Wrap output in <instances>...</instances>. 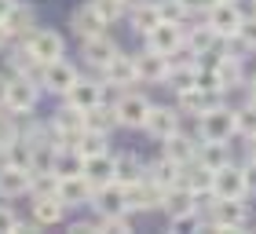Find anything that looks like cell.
<instances>
[{"label": "cell", "mask_w": 256, "mask_h": 234, "mask_svg": "<svg viewBox=\"0 0 256 234\" xmlns=\"http://www.w3.org/2000/svg\"><path fill=\"white\" fill-rule=\"evenodd\" d=\"M37 99H40V84H33V77H8V92H4V110H11L15 117L37 110Z\"/></svg>", "instance_id": "obj_1"}, {"label": "cell", "mask_w": 256, "mask_h": 234, "mask_svg": "<svg viewBox=\"0 0 256 234\" xmlns=\"http://www.w3.org/2000/svg\"><path fill=\"white\" fill-rule=\"evenodd\" d=\"M249 224V208L242 198H216V205L208 208V227L212 230H242Z\"/></svg>", "instance_id": "obj_2"}, {"label": "cell", "mask_w": 256, "mask_h": 234, "mask_svg": "<svg viewBox=\"0 0 256 234\" xmlns=\"http://www.w3.org/2000/svg\"><path fill=\"white\" fill-rule=\"evenodd\" d=\"M77 77H80V74H77V66H74V62H66V58H52V62H44L40 77H37V84H40V92L66 96L70 84H74Z\"/></svg>", "instance_id": "obj_3"}, {"label": "cell", "mask_w": 256, "mask_h": 234, "mask_svg": "<svg viewBox=\"0 0 256 234\" xmlns=\"http://www.w3.org/2000/svg\"><path fill=\"white\" fill-rule=\"evenodd\" d=\"M114 114H118V124H124V128H143L146 114H150V99L124 88L121 96L114 99Z\"/></svg>", "instance_id": "obj_4"}, {"label": "cell", "mask_w": 256, "mask_h": 234, "mask_svg": "<svg viewBox=\"0 0 256 234\" xmlns=\"http://www.w3.org/2000/svg\"><path fill=\"white\" fill-rule=\"evenodd\" d=\"M198 121H202V139L227 143V139L234 136V110H227L224 102H220V106H212L208 114H202Z\"/></svg>", "instance_id": "obj_5"}, {"label": "cell", "mask_w": 256, "mask_h": 234, "mask_svg": "<svg viewBox=\"0 0 256 234\" xmlns=\"http://www.w3.org/2000/svg\"><path fill=\"white\" fill-rule=\"evenodd\" d=\"M205 15H208V26H212L216 37H230V33H238L242 18H246V15H242V8H238V0H216Z\"/></svg>", "instance_id": "obj_6"}, {"label": "cell", "mask_w": 256, "mask_h": 234, "mask_svg": "<svg viewBox=\"0 0 256 234\" xmlns=\"http://www.w3.org/2000/svg\"><path fill=\"white\" fill-rule=\"evenodd\" d=\"M92 194H96V186L84 180V172H80V176H62L59 186H55V198H59L66 208H84V205H92Z\"/></svg>", "instance_id": "obj_7"}, {"label": "cell", "mask_w": 256, "mask_h": 234, "mask_svg": "<svg viewBox=\"0 0 256 234\" xmlns=\"http://www.w3.org/2000/svg\"><path fill=\"white\" fill-rule=\"evenodd\" d=\"M161 190H165V186L150 183L146 176H143L139 183L124 186V205H128V212H150V208H158V205H161Z\"/></svg>", "instance_id": "obj_8"}, {"label": "cell", "mask_w": 256, "mask_h": 234, "mask_svg": "<svg viewBox=\"0 0 256 234\" xmlns=\"http://www.w3.org/2000/svg\"><path fill=\"white\" fill-rule=\"evenodd\" d=\"M26 48L37 55L40 62H52V58L66 55V40H62V33H55V30H33L26 37Z\"/></svg>", "instance_id": "obj_9"}, {"label": "cell", "mask_w": 256, "mask_h": 234, "mask_svg": "<svg viewBox=\"0 0 256 234\" xmlns=\"http://www.w3.org/2000/svg\"><path fill=\"white\" fill-rule=\"evenodd\" d=\"M143 37H146V48L150 52L168 55V52H176L180 44H183V26H180V22H158V26L146 30Z\"/></svg>", "instance_id": "obj_10"}, {"label": "cell", "mask_w": 256, "mask_h": 234, "mask_svg": "<svg viewBox=\"0 0 256 234\" xmlns=\"http://www.w3.org/2000/svg\"><path fill=\"white\" fill-rule=\"evenodd\" d=\"M92 208H96L99 216H121V212H128L124 186L121 183H102V186H96V194H92Z\"/></svg>", "instance_id": "obj_11"}, {"label": "cell", "mask_w": 256, "mask_h": 234, "mask_svg": "<svg viewBox=\"0 0 256 234\" xmlns=\"http://www.w3.org/2000/svg\"><path fill=\"white\" fill-rule=\"evenodd\" d=\"M136 58V77L139 80H150V84H165V77H168V55H161V52H139L132 55Z\"/></svg>", "instance_id": "obj_12"}, {"label": "cell", "mask_w": 256, "mask_h": 234, "mask_svg": "<svg viewBox=\"0 0 256 234\" xmlns=\"http://www.w3.org/2000/svg\"><path fill=\"white\" fill-rule=\"evenodd\" d=\"M143 128H146V136H154L161 143V139H168L172 132H180V110H172V106H150Z\"/></svg>", "instance_id": "obj_13"}, {"label": "cell", "mask_w": 256, "mask_h": 234, "mask_svg": "<svg viewBox=\"0 0 256 234\" xmlns=\"http://www.w3.org/2000/svg\"><path fill=\"white\" fill-rule=\"evenodd\" d=\"M30 180H33L30 168L4 161V165H0V198H22V194H30Z\"/></svg>", "instance_id": "obj_14"}, {"label": "cell", "mask_w": 256, "mask_h": 234, "mask_svg": "<svg viewBox=\"0 0 256 234\" xmlns=\"http://www.w3.org/2000/svg\"><path fill=\"white\" fill-rule=\"evenodd\" d=\"M220 102H224V92H212V88H190V92H180V110H183V114H194V117L208 114L212 106H220Z\"/></svg>", "instance_id": "obj_15"}, {"label": "cell", "mask_w": 256, "mask_h": 234, "mask_svg": "<svg viewBox=\"0 0 256 234\" xmlns=\"http://www.w3.org/2000/svg\"><path fill=\"white\" fill-rule=\"evenodd\" d=\"M102 77H106V84H114V88L139 84V77H136V58L124 55V52H118L106 66H102Z\"/></svg>", "instance_id": "obj_16"}, {"label": "cell", "mask_w": 256, "mask_h": 234, "mask_svg": "<svg viewBox=\"0 0 256 234\" xmlns=\"http://www.w3.org/2000/svg\"><path fill=\"white\" fill-rule=\"evenodd\" d=\"M66 102H70V106H77L80 114L92 110V106H99V102H102V84H99V80L77 77L74 84H70V92H66Z\"/></svg>", "instance_id": "obj_17"}, {"label": "cell", "mask_w": 256, "mask_h": 234, "mask_svg": "<svg viewBox=\"0 0 256 234\" xmlns=\"http://www.w3.org/2000/svg\"><path fill=\"white\" fill-rule=\"evenodd\" d=\"M212 190L216 198H246V176H242V168L234 165H224V168H216L212 172Z\"/></svg>", "instance_id": "obj_18"}, {"label": "cell", "mask_w": 256, "mask_h": 234, "mask_svg": "<svg viewBox=\"0 0 256 234\" xmlns=\"http://www.w3.org/2000/svg\"><path fill=\"white\" fill-rule=\"evenodd\" d=\"M62 216H66V205L55 194H33V224L37 227H55L62 224Z\"/></svg>", "instance_id": "obj_19"}, {"label": "cell", "mask_w": 256, "mask_h": 234, "mask_svg": "<svg viewBox=\"0 0 256 234\" xmlns=\"http://www.w3.org/2000/svg\"><path fill=\"white\" fill-rule=\"evenodd\" d=\"M118 52H121V48H118V40L106 37V33H99V37H88V40H84V48H80L84 62H88V66H96V70H102Z\"/></svg>", "instance_id": "obj_20"}, {"label": "cell", "mask_w": 256, "mask_h": 234, "mask_svg": "<svg viewBox=\"0 0 256 234\" xmlns=\"http://www.w3.org/2000/svg\"><path fill=\"white\" fill-rule=\"evenodd\" d=\"M4 26L11 33V40H15V37L26 40L30 33H33V26H37V11H33L30 4H22V0H15V8L4 15Z\"/></svg>", "instance_id": "obj_21"}, {"label": "cell", "mask_w": 256, "mask_h": 234, "mask_svg": "<svg viewBox=\"0 0 256 234\" xmlns=\"http://www.w3.org/2000/svg\"><path fill=\"white\" fill-rule=\"evenodd\" d=\"M70 26H74V33H77L80 40H88V37H99V33H106V18H102L92 4H84V8H77V11H74Z\"/></svg>", "instance_id": "obj_22"}, {"label": "cell", "mask_w": 256, "mask_h": 234, "mask_svg": "<svg viewBox=\"0 0 256 234\" xmlns=\"http://www.w3.org/2000/svg\"><path fill=\"white\" fill-rule=\"evenodd\" d=\"M52 128L55 132H62V136H70V143H77V136L84 132V114H80L77 106H59L55 110V117H52Z\"/></svg>", "instance_id": "obj_23"}, {"label": "cell", "mask_w": 256, "mask_h": 234, "mask_svg": "<svg viewBox=\"0 0 256 234\" xmlns=\"http://www.w3.org/2000/svg\"><path fill=\"white\" fill-rule=\"evenodd\" d=\"M158 208H165L168 216L190 212V208H194V194H190L183 183H172V186H165V190H161V205H158Z\"/></svg>", "instance_id": "obj_24"}, {"label": "cell", "mask_w": 256, "mask_h": 234, "mask_svg": "<svg viewBox=\"0 0 256 234\" xmlns=\"http://www.w3.org/2000/svg\"><path fill=\"white\" fill-rule=\"evenodd\" d=\"M84 128L88 132H99V136H110L118 128V114H114V102H99V106L84 110Z\"/></svg>", "instance_id": "obj_25"}, {"label": "cell", "mask_w": 256, "mask_h": 234, "mask_svg": "<svg viewBox=\"0 0 256 234\" xmlns=\"http://www.w3.org/2000/svg\"><path fill=\"white\" fill-rule=\"evenodd\" d=\"M161 150H165L168 161H176V165H187V161L198 154V143H194L190 136H183V132H172L168 139H161Z\"/></svg>", "instance_id": "obj_26"}, {"label": "cell", "mask_w": 256, "mask_h": 234, "mask_svg": "<svg viewBox=\"0 0 256 234\" xmlns=\"http://www.w3.org/2000/svg\"><path fill=\"white\" fill-rule=\"evenodd\" d=\"M124 15H128V26H132V30L139 33V37H143L146 30H154L158 22H161V15H158V0H143V4L128 8Z\"/></svg>", "instance_id": "obj_27"}, {"label": "cell", "mask_w": 256, "mask_h": 234, "mask_svg": "<svg viewBox=\"0 0 256 234\" xmlns=\"http://www.w3.org/2000/svg\"><path fill=\"white\" fill-rule=\"evenodd\" d=\"M146 176V165L139 161L136 154H121V158H114V183H121V186H132L139 183Z\"/></svg>", "instance_id": "obj_28"}, {"label": "cell", "mask_w": 256, "mask_h": 234, "mask_svg": "<svg viewBox=\"0 0 256 234\" xmlns=\"http://www.w3.org/2000/svg\"><path fill=\"white\" fill-rule=\"evenodd\" d=\"M84 180L92 186H102V183H114V154H96V158H84Z\"/></svg>", "instance_id": "obj_29"}, {"label": "cell", "mask_w": 256, "mask_h": 234, "mask_svg": "<svg viewBox=\"0 0 256 234\" xmlns=\"http://www.w3.org/2000/svg\"><path fill=\"white\" fill-rule=\"evenodd\" d=\"M194 158L202 161L208 172H216V168L230 165V150H227V143H212V139H202V143H198V154H194Z\"/></svg>", "instance_id": "obj_30"}, {"label": "cell", "mask_w": 256, "mask_h": 234, "mask_svg": "<svg viewBox=\"0 0 256 234\" xmlns=\"http://www.w3.org/2000/svg\"><path fill=\"white\" fill-rule=\"evenodd\" d=\"M212 70H216L220 92H230V88L242 84V58H234V55H220L216 62H212Z\"/></svg>", "instance_id": "obj_31"}, {"label": "cell", "mask_w": 256, "mask_h": 234, "mask_svg": "<svg viewBox=\"0 0 256 234\" xmlns=\"http://www.w3.org/2000/svg\"><path fill=\"white\" fill-rule=\"evenodd\" d=\"M52 172L59 176V180H62V176H80V172H84V158H80L74 146L55 150V158H52Z\"/></svg>", "instance_id": "obj_32"}, {"label": "cell", "mask_w": 256, "mask_h": 234, "mask_svg": "<svg viewBox=\"0 0 256 234\" xmlns=\"http://www.w3.org/2000/svg\"><path fill=\"white\" fill-rule=\"evenodd\" d=\"M165 84L176 92H190L198 88V62H187V66H168V77H165Z\"/></svg>", "instance_id": "obj_33"}, {"label": "cell", "mask_w": 256, "mask_h": 234, "mask_svg": "<svg viewBox=\"0 0 256 234\" xmlns=\"http://www.w3.org/2000/svg\"><path fill=\"white\" fill-rule=\"evenodd\" d=\"M146 180H150V183H158V186H172V183H180V165L161 154V161L146 165Z\"/></svg>", "instance_id": "obj_34"}, {"label": "cell", "mask_w": 256, "mask_h": 234, "mask_svg": "<svg viewBox=\"0 0 256 234\" xmlns=\"http://www.w3.org/2000/svg\"><path fill=\"white\" fill-rule=\"evenodd\" d=\"M216 40H220V37L212 33V26H190V30H183V44H187L194 55H205Z\"/></svg>", "instance_id": "obj_35"}, {"label": "cell", "mask_w": 256, "mask_h": 234, "mask_svg": "<svg viewBox=\"0 0 256 234\" xmlns=\"http://www.w3.org/2000/svg\"><path fill=\"white\" fill-rule=\"evenodd\" d=\"M11 66H15L22 77H40V70H44V62H40V58H37V55H33V52L26 48V44L11 52Z\"/></svg>", "instance_id": "obj_36"}, {"label": "cell", "mask_w": 256, "mask_h": 234, "mask_svg": "<svg viewBox=\"0 0 256 234\" xmlns=\"http://www.w3.org/2000/svg\"><path fill=\"white\" fill-rule=\"evenodd\" d=\"M74 150L80 158H96V154H106V136H99V132H80L77 136V143H74Z\"/></svg>", "instance_id": "obj_37"}, {"label": "cell", "mask_w": 256, "mask_h": 234, "mask_svg": "<svg viewBox=\"0 0 256 234\" xmlns=\"http://www.w3.org/2000/svg\"><path fill=\"white\" fill-rule=\"evenodd\" d=\"M158 15H161V22H180L183 26V18H187L190 11H187L183 0H158Z\"/></svg>", "instance_id": "obj_38"}, {"label": "cell", "mask_w": 256, "mask_h": 234, "mask_svg": "<svg viewBox=\"0 0 256 234\" xmlns=\"http://www.w3.org/2000/svg\"><path fill=\"white\" fill-rule=\"evenodd\" d=\"M234 132H242V136H256V102H249V106H242V110H234Z\"/></svg>", "instance_id": "obj_39"}, {"label": "cell", "mask_w": 256, "mask_h": 234, "mask_svg": "<svg viewBox=\"0 0 256 234\" xmlns=\"http://www.w3.org/2000/svg\"><path fill=\"white\" fill-rule=\"evenodd\" d=\"M92 8H96L99 15L106 18V26H110V22H118L128 11V0H92Z\"/></svg>", "instance_id": "obj_40"}, {"label": "cell", "mask_w": 256, "mask_h": 234, "mask_svg": "<svg viewBox=\"0 0 256 234\" xmlns=\"http://www.w3.org/2000/svg\"><path fill=\"white\" fill-rule=\"evenodd\" d=\"M238 37L249 44V48H256V15L252 18H242V26H238Z\"/></svg>", "instance_id": "obj_41"}, {"label": "cell", "mask_w": 256, "mask_h": 234, "mask_svg": "<svg viewBox=\"0 0 256 234\" xmlns=\"http://www.w3.org/2000/svg\"><path fill=\"white\" fill-rule=\"evenodd\" d=\"M18 224V216H15V208H8V205H0V234L4 230H15Z\"/></svg>", "instance_id": "obj_42"}, {"label": "cell", "mask_w": 256, "mask_h": 234, "mask_svg": "<svg viewBox=\"0 0 256 234\" xmlns=\"http://www.w3.org/2000/svg\"><path fill=\"white\" fill-rule=\"evenodd\" d=\"M242 176H246V190L256 194V161H249V165L242 168Z\"/></svg>", "instance_id": "obj_43"}, {"label": "cell", "mask_w": 256, "mask_h": 234, "mask_svg": "<svg viewBox=\"0 0 256 234\" xmlns=\"http://www.w3.org/2000/svg\"><path fill=\"white\" fill-rule=\"evenodd\" d=\"M183 4H187V11H208L216 0H183Z\"/></svg>", "instance_id": "obj_44"}, {"label": "cell", "mask_w": 256, "mask_h": 234, "mask_svg": "<svg viewBox=\"0 0 256 234\" xmlns=\"http://www.w3.org/2000/svg\"><path fill=\"white\" fill-rule=\"evenodd\" d=\"M4 44H11V33H8V26H4V18H0V52H4Z\"/></svg>", "instance_id": "obj_45"}, {"label": "cell", "mask_w": 256, "mask_h": 234, "mask_svg": "<svg viewBox=\"0 0 256 234\" xmlns=\"http://www.w3.org/2000/svg\"><path fill=\"white\" fill-rule=\"evenodd\" d=\"M11 8H15V0H0V18H4L8 11H11Z\"/></svg>", "instance_id": "obj_46"}, {"label": "cell", "mask_w": 256, "mask_h": 234, "mask_svg": "<svg viewBox=\"0 0 256 234\" xmlns=\"http://www.w3.org/2000/svg\"><path fill=\"white\" fill-rule=\"evenodd\" d=\"M249 161H256V136H249Z\"/></svg>", "instance_id": "obj_47"}, {"label": "cell", "mask_w": 256, "mask_h": 234, "mask_svg": "<svg viewBox=\"0 0 256 234\" xmlns=\"http://www.w3.org/2000/svg\"><path fill=\"white\" fill-rule=\"evenodd\" d=\"M4 92H8V77H0V106H4Z\"/></svg>", "instance_id": "obj_48"}, {"label": "cell", "mask_w": 256, "mask_h": 234, "mask_svg": "<svg viewBox=\"0 0 256 234\" xmlns=\"http://www.w3.org/2000/svg\"><path fill=\"white\" fill-rule=\"evenodd\" d=\"M249 99H252V102H256V77H252V80H249Z\"/></svg>", "instance_id": "obj_49"}]
</instances>
